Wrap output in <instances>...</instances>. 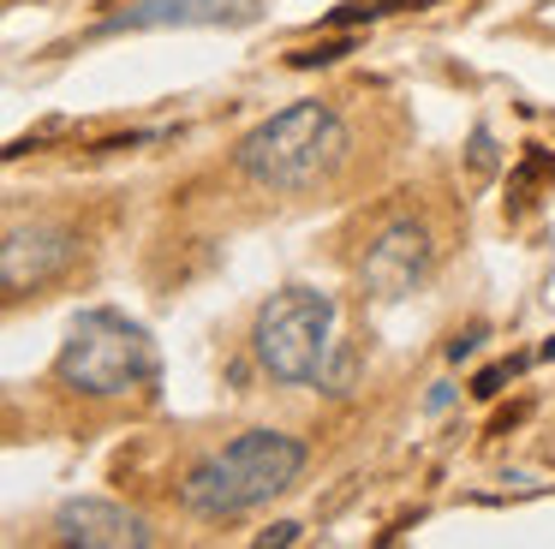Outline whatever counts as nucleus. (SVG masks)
Returning a JSON list of instances; mask_svg holds the SVG:
<instances>
[{"instance_id":"1","label":"nucleus","mask_w":555,"mask_h":549,"mask_svg":"<svg viewBox=\"0 0 555 549\" xmlns=\"http://www.w3.org/2000/svg\"><path fill=\"white\" fill-rule=\"evenodd\" d=\"M299 472H305L299 436H287V430H245V436L204 454L180 477V508L192 520H240V513L263 508L269 496L293 489Z\"/></svg>"},{"instance_id":"2","label":"nucleus","mask_w":555,"mask_h":549,"mask_svg":"<svg viewBox=\"0 0 555 549\" xmlns=\"http://www.w3.org/2000/svg\"><path fill=\"white\" fill-rule=\"evenodd\" d=\"M347 150V126H340L335 102H293L281 114H269L263 126H251L233 150V167L251 179L257 191H275V197H293V191H311L317 179H328V167Z\"/></svg>"},{"instance_id":"3","label":"nucleus","mask_w":555,"mask_h":549,"mask_svg":"<svg viewBox=\"0 0 555 549\" xmlns=\"http://www.w3.org/2000/svg\"><path fill=\"white\" fill-rule=\"evenodd\" d=\"M156 370H162V358H156L150 329L108 305L78 310L61 341V358H54V376L73 394H90V400H120L132 388H150Z\"/></svg>"},{"instance_id":"4","label":"nucleus","mask_w":555,"mask_h":549,"mask_svg":"<svg viewBox=\"0 0 555 549\" xmlns=\"http://www.w3.org/2000/svg\"><path fill=\"white\" fill-rule=\"evenodd\" d=\"M251 353L281 388L328 382L335 365V298L317 286H281L251 322Z\"/></svg>"},{"instance_id":"5","label":"nucleus","mask_w":555,"mask_h":549,"mask_svg":"<svg viewBox=\"0 0 555 549\" xmlns=\"http://www.w3.org/2000/svg\"><path fill=\"white\" fill-rule=\"evenodd\" d=\"M430 263H436V239H430V227L412 221V215H400V221H388L383 233H376L371 245H364V257H359V281H364V293H371L376 305H395V298L418 293L424 274H430Z\"/></svg>"},{"instance_id":"6","label":"nucleus","mask_w":555,"mask_h":549,"mask_svg":"<svg viewBox=\"0 0 555 549\" xmlns=\"http://www.w3.org/2000/svg\"><path fill=\"white\" fill-rule=\"evenodd\" d=\"M78 257V233L61 221H13L7 245H0V286L7 298H25L37 286H49L54 274H66Z\"/></svg>"},{"instance_id":"7","label":"nucleus","mask_w":555,"mask_h":549,"mask_svg":"<svg viewBox=\"0 0 555 549\" xmlns=\"http://www.w3.org/2000/svg\"><path fill=\"white\" fill-rule=\"evenodd\" d=\"M54 544H78V549H150L156 532H150L144 513L120 508V501H96V496H78L54 513L49 525Z\"/></svg>"},{"instance_id":"8","label":"nucleus","mask_w":555,"mask_h":549,"mask_svg":"<svg viewBox=\"0 0 555 549\" xmlns=\"http://www.w3.org/2000/svg\"><path fill=\"white\" fill-rule=\"evenodd\" d=\"M257 12V0H138L120 7L96 24V36L120 30H185V24H245Z\"/></svg>"},{"instance_id":"9","label":"nucleus","mask_w":555,"mask_h":549,"mask_svg":"<svg viewBox=\"0 0 555 549\" xmlns=\"http://www.w3.org/2000/svg\"><path fill=\"white\" fill-rule=\"evenodd\" d=\"M263 544H299V525H275V532H263Z\"/></svg>"}]
</instances>
